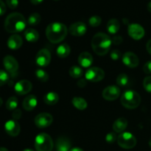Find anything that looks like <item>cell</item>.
<instances>
[{"mask_svg": "<svg viewBox=\"0 0 151 151\" xmlns=\"http://www.w3.org/2000/svg\"><path fill=\"white\" fill-rule=\"evenodd\" d=\"M112 44L111 38L104 32H97L91 39V48L97 55H105L109 52Z\"/></svg>", "mask_w": 151, "mask_h": 151, "instance_id": "obj_1", "label": "cell"}, {"mask_svg": "<svg viewBox=\"0 0 151 151\" xmlns=\"http://www.w3.org/2000/svg\"><path fill=\"white\" fill-rule=\"evenodd\" d=\"M68 29L65 24L60 22L50 24L46 29V36L52 44L60 43L66 37Z\"/></svg>", "mask_w": 151, "mask_h": 151, "instance_id": "obj_2", "label": "cell"}, {"mask_svg": "<svg viewBox=\"0 0 151 151\" xmlns=\"http://www.w3.org/2000/svg\"><path fill=\"white\" fill-rule=\"evenodd\" d=\"M26 25V19L19 13H10L4 21V29L10 33L22 32L25 29Z\"/></svg>", "mask_w": 151, "mask_h": 151, "instance_id": "obj_3", "label": "cell"}, {"mask_svg": "<svg viewBox=\"0 0 151 151\" xmlns=\"http://www.w3.org/2000/svg\"><path fill=\"white\" fill-rule=\"evenodd\" d=\"M121 104L128 109H137L141 103V97L138 92L133 90H128L121 97Z\"/></svg>", "mask_w": 151, "mask_h": 151, "instance_id": "obj_4", "label": "cell"}, {"mask_svg": "<svg viewBox=\"0 0 151 151\" xmlns=\"http://www.w3.org/2000/svg\"><path fill=\"white\" fill-rule=\"evenodd\" d=\"M35 148L37 151H52L53 148V141L49 134L41 133L35 139Z\"/></svg>", "mask_w": 151, "mask_h": 151, "instance_id": "obj_5", "label": "cell"}, {"mask_svg": "<svg viewBox=\"0 0 151 151\" xmlns=\"http://www.w3.org/2000/svg\"><path fill=\"white\" fill-rule=\"evenodd\" d=\"M117 143L122 148L132 149L137 145V139L131 133L123 132L118 136Z\"/></svg>", "mask_w": 151, "mask_h": 151, "instance_id": "obj_6", "label": "cell"}, {"mask_svg": "<svg viewBox=\"0 0 151 151\" xmlns=\"http://www.w3.org/2000/svg\"><path fill=\"white\" fill-rule=\"evenodd\" d=\"M86 79L90 82H99L105 78V72L101 68L91 67L86 70Z\"/></svg>", "mask_w": 151, "mask_h": 151, "instance_id": "obj_7", "label": "cell"}, {"mask_svg": "<svg viewBox=\"0 0 151 151\" xmlns=\"http://www.w3.org/2000/svg\"><path fill=\"white\" fill-rule=\"evenodd\" d=\"M53 122V117L49 113H41L37 115L34 119L35 125L39 128H45L51 125Z\"/></svg>", "mask_w": 151, "mask_h": 151, "instance_id": "obj_8", "label": "cell"}, {"mask_svg": "<svg viewBox=\"0 0 151 151\" xmlns=\"http://www.w3.org/2000/svg\"><path fill=\"white\" fill-rule=\"evenodd\" d=\"M51 61V53L47 49H42L38 52L35 57V62L41 67L47 66Z\"/></svg>", "mask_w": 151, "mask_h": 151, "instance_id": "obj_9", "label": "cell"}, {"mask_svg": "<svg viewBox=\"0 0 151 151\" xmlns=\"http://www.w3.org/2000/svg\"><path fill=\"white\" fill-rule=\"evenodd\" d=\"M128 33L133 39L140 40L145 36V29L139 24H131L128 25Z\"/></svg>", "mask_w": 151, "mask_h": 151, "instance_id": "obj_10", "label": "cell"}, {"mask_svg": "<svg viewBox=\"0 0 151 151\" xmlns=\"http://www.w3.org/2000/svg\"><path fill=\"white\" fill-rule=\"evenodd\" d=\"M120 95V89L116 86H109L103 91V97L108 101L116 100Z\"/></svg>", "mask_w": 151, "mask_h": 151, "instance_id": "obj_11", "label": "cell"}, {"mask_svg": "<svg viewBox=\"0 0 151 151\" xmlns=\"http://www.w3.org/2000/svg\"><path fill=\"white\" fill-rule=\"evenodd\" d=\"M32 85L31 82L27 80H22L16 83L14 90L19 95H24L28 94L32 90Z\"/></svg>", "mask_w": 151, "mask_h": 151, "instance_id": "obj_12", "label": "cell"}, {"mask_svg": "<svg viewBox=\"0 0 151 151\" xmlns=\"http://www.w3.org/2000/svg\"><path fill=\"white\" fill-rule=\"evenodd\" d=\"M69 31L71 35H73V36H83L86 33L87 27L83 22H75L70 25Z\"/></svg>", "mask_w": 151, "mask_h": 151, "instance_id": "obj_13", "label": "cell"}, {"mask_svg": "<svg viewBox=\"0 0 151 151\" xmlns=\"http://www.w3.org/2000/svg\"><path fill=\"white\" fill-rule=\"evenodd\" d=\"M3 64L6 70L10 74H15L19 69V63L14 57L7 55L3 59Z\"/></svg>", "mask_w": 151, "mask_h": 151, "instance_id": "obj_14", "label": "cell"}, {"mask_svg": "<svg viewBox=\"0 0 151 151\" xmlns=\"http://www.w3.org/2000/svg\"><path fill=\"white\" fill-rule=\"evenodd\" d=\"M122 62L125 66L130 68H135L139 66V60L136 54L132 52H127L123 55L122 58Z\"/></svg>", "mask_w": 151, "mask_h": 151, "instance_id": "obj_15", "label": "cell"}, {"mask_svg": "<svg viewBox=\"0 0 151 151\" xmlns=\"http://www.w3.org/2000/svg\"><path fill=\"white\" fill-rule=\"evenodd\" d=\"M6 133L10 137H17L21 131V128L18 122L14 119H10L6 122L4 125Z\"/></svg>", "mask_w": 151, "mask_h": 151, "instance_id": "obj_16", "label": "cell"}, {"mask_svg": "<svg viewBox=\"0 0 151 151\" xmlns=\"http://www.w3.org/2000/svg\"><path fill=\"white\" fill-rule=\"evenodd\" d=\"M22 44H23V40L19 35L14 34L10 35L7 40V47L10 50H18L22 47Z\"/></svg>", "mask_w": 151, "mask_h": 151, "instance_id": "obj_17", "label": "cell"}, {"mask_svg": "<svg viewBox=\"0 0 151 151\" xmlns=\"http://www.w3.org/2000/svg\"><path fill=\"white\" fill-rule=\"evenodd\" d=\"M37 104H38V100L37 97L33 94H30L28 95L24 98L22 103V106H23L24 109L27 111H32L35 107H36Z\"/></svg>", "mask_w": 151, "mask_h": 151, "instance_id": "obj_18", "label": "cell"}, {"mask_svg": "<svg viewBox=\"0 0 151 151\" xmlns=\"http://www.w3.org/2000/svg\"><path fill=\"white\" fill-rule=\"evenodd\" d=\"M78 63L81 66L88 68L93 63V57L88 52H83L81 53L78 57Z\"/></svg>", "mask_w": 151, "mask_h": 151, "instance_id": "obj_19", "label": "cell"}, {"mask_svg": "<svg viewBox=\"0 0 151 151\" xmlns=\"http://www.w3.org/2000/svg\"><path fill=\"white\" fill-rule=\"evenodd\" d=\"M55 147L57 151H70L71 142L66 137H60L56 141Z\"/></svg>", "mask_w": 151, "mask_h": 151, "instance_id": "obj_20", "label": "cell"}, {"mask_svg": "<svg viewBox=\"0 0 151 151\" xmlns=\"http://www.w3.org/2000/svg\"><path fill=\"white\" fill-rule=\"evenodd\" d=\"M128 126V121L125 118H118L113 124V130L115 133H122L126 129Z\"/></svg>", "mask_w": 151, "mask_h": 151, "instance_id": "obj_21", "label": "cell"}, {"mask_svg": "<svg viewBox=\"0 0 151 151\" xmlns=\"http://www.w3.org/2000/svg\"><path fill=\"white\" fill-rule=\"evenodd\" d=\"M106 28H107V30L109 33L111 34V35H115V34L117 33L118 31L119 30V28H120L119 21L116 19H110L107 23Z\"/></svg>", "mask_w": 151, "mask_h": 151, "instance_id": "obj_22", "label": "cell"}, {"mask_svg": "<svg viewBox=\"0 0 151 151\" xmlns=\"http://www.w3.org/2000/svg\"><path fill=\"white\" fill-rule=\"evenodd\" d=\"M24 37L29 42H36L39 38V33L33 28L27 29L24 32Z\"/></svg>", "mask_w": 151, "mask_h": 151, "instance_id": "obj_23", "label": "cell"}, {"mask_svg": "<svg viewBox=\"0 0 151 151\" xmlns=\"http://www.w3.org/2000/svg\"><path fill=\"white\" fill-rule=\"evenodd\" d=\"M59 96L56 92L50 91L46 94L44 97V101L46 104L49 106H53L55 105L58 102Z\"/></svg>", "mask_w": 151, "mask_h": 151, "instance_id": "obj_24", "label": "cell"}, {"mask_svg": "<svg viewBox=\"0 0 151 151\" xmlns=\"http://www.w3.org/2000/svg\"><path fill=\"white\" fill-rule=\"evenodd\" d=\"M57 55L60 58H65L68 57L71 52V48L67 44H63L58 46V47L56 50Z\"/></svg>", "mask_w": 151, "mask_h": 151, "instance_id": "obj_25", "label": "cell"}, {"mask_svg": "<svg viewBox=\"0 0 151 151\" xmlns=\"http://www.w3.org/2000/svg\"><path fill=\"white\" fill-rule=\"evenodd\" d=\"M72 103L74 106V107L81 111L85 110L87 108V106H88V103L86 101L85 99L79 97H74L72 100Z\"/></svg>", "mask_w": 151, "mask_h": 151, "instance_id": "obj_26", "label": "cell"}, {"mask_svg": "<svg viewBox=\"0 0 151 151\" xmlns=\"http://www.w3.org/2000/svg\"><path fill=\"white\" fill-rule=\"evenodd\" d=\"M116 83L119 86L125 88L129 85V78L126 74H120L116 78Z\"/></svg>", "mask_w": 151, "mask_h": 151, "instance_id": "obj_27", "label": "cell"}, {"mask_svg": "<svg viewBox=\"0 0 151 151\" xmlns=\"http://www.w3.org/2000/svg\"><path fill=\"white\" fill-rule=\"evenodd\" d=\"M41 17L39 13H33L28 17L27 23L28 24L31 25V26H35L41 22Z\"/></svg>", "mask_w": 151, "mask_h": 151, "instance_id": "obj_28", "label": "cell"}, {"mask_svg": "<svg viewBox=\"0 0 151 151\" xmlns=\"http://www.w3.org/2000/svg\"><path fill=\"white\" fill-rule=\"evenodd\" d=\"M69 75L73 78H80L83 76V69L78 66H73L69 69Z\"/></svg>", "mask_w": 151, "mask_h": 151, "instance_id": "obj_29", "label": "cell"}, {"mask_svg": "<svg viewBox=\"0 0 151 151\" xmlns=\"http://www.w3.org/2000/svg\"><path fill=\"white\" fill-rule=\"evenodd\" d=\"M18 106V100L16 97H10L6 102V108L9 111H14Z\"/></svg>", "mask_w": 151, "mask_h": 151, "instance_id": "obj_30", "label": "cell"}, {"mask_svg": "<svg viewBox=\"0 0 151 151\" xmlns=\"http://www.w3.org/2000/svg\"><path fill=\"white\" fill-rule=\"evenodd\" d=\"M35 76L41 82H47L49 80V75L47 72L43 69H37L35 71Z\"/></svg>", "mask_w": 151, "mask_h": 151, "instance_id": "obj_31", "label": "cell"}, {"mask_svg": "<svg viewBox=\"0 0 151 151\" xmlns=\"http://www.w3.org/2000/svg\"><path fill=\"white\" fill-rule=\"evenodd\" d=\"M102 19L100 16H93L88 19V24L91 27H97L100 26L101 24Z\"/></svg>", "mask_w": 151, "mask_h": 151, "instance_id": "obj_32", "label": "cell"}, {"mask_svg": "<svg viewBox=\"0 0 151 151\" xmlns=\"http://www.w3.org/2000/svg\"><path fill=\"white\" fill-rule=\"evenodd\" d=\"M9 81V75L4 70L0 69V86L7 83Z\"/></svg>", "mask_w": 151, "mask_h": 151, "instance_id": "obj_33", "label": "cell"}, {"mask_svg": "<svg viewBox=\"0 0 151 151\" xmlns=\"http://www.w3.org/2000/svg\"><path fill=\"white\" fill-rule=\"evenodd\" d=\"M117 140V136L115 132H110L106 136V141L109 144H113Z\"/></svg>", "mask_w": 151, "mask_h": 151, "instance_id": "obj_34", "label": "cell"}, {"mask_svg": "<svg viewBox=\"0 0 151 151\" xmlns=\"http://www.w3.org/2000/svg\"><path fill=\"white\" fill-rule=\"evenodd\" d=\"M143 86L145 91L151 93V76H147L143 81Z\"/></svg>", "mask_w": 151, "mask_h": 151, "instance_id": "obj_35", "label": "cell"}, {"mask_svg": "<svg viewBox=\"0 0 151 151\" xmlns=\"http://www.w3.org/2000/svg\"><path fill=\"white\" fill-rule=\"evenodd\" d=\"M6 3L9 8L12 9V10L17 8V7L19 6V0H6Z\"/></svg>", "mask_w": 151, "mask_h": 151, "instance_id": "obj_36", "label": "cell"}, {"mask_svg": "<svg viewBox=\"0 0 151 151\" xmlns=\"http://www.w3.org/2000/svg\"><path fill=\"white\" fill-rule=\"evenodd\" d=\"M110 56H111V58L112 60H119V59L121 58L120 51H119V50H113V51H111V52Z\"/></svg>", "mask_w": 151, "mask_h": 151, "instance_id": "obj_37", "label": "cell"}, {"mask_svg": "<svg viewBox=\"0 0 151 151\" xmlns=\"http://www.w3.org/2000/svg\"><path fill=\"white\" fill-rule=\"evenodd\" d=\"M22 112L20 109H15L12 113V116H13L14 120H18V119H20L22 117Z\"/></svg>", "mask_w": 151, "mask_h": 151, "instance_id": "obj_38", "label": "cell"}, {"mask_svg": "<svg viewBox=\"0 0 151 151\" xmlns=\"http://www.w3.org/2000/svg\"><path fill=\"white\" fill-rule=\"evenodd\" d=\"M122 41H123V39H122V37L119 36V35H115V36H114L111 39L112 43H113L114 44H115V45H119V44H120L122 42Z\"/></svg>", "mask_w": 151, "mask_h": 151, "instance_id": "obj_39", "label": "cell"}, {"mask_svg": "<svg viewBox=\"0 0 151 151\" xmlns=\"http://www.w3.org/2000/svg\"><path fill=\"white\" fill-rule=\"evenodd\" d=\"M143 71L145 74H151V60L147 61L143 66Z\"/></svg>", "mask_w": 151, "mask_h": 151, "instance_id": "obj_40", "label": "cell"}, {"mask_svg": "<svg viewBox=\"0 0 151 151\" xmlns=\"http://www.w3.org/2000/svg\"><path fill=\"white\" fill-rule=\"evenodd\" d=\"M6 12V5L1 0H0V16H2Z\"/></svg>", "mask_w": 151, "mask_h": 151, "instance_id": "obj_41", "label": "cell"}, {"mask_svg": "<svg viewBox=\"0 0 151 151\" xmlns=\"http://www.w3.org/2000/svg\"><path fill=\"white\" fill-rule=\"evenodd\" d=\"M77 84H78L80 88H84L87 84V80L86 78L85 79H81Z\"/></svg>", "mask_w": 151, "mask_h": 151, "instance_id": "obj_42", "label": "cell"}, {"mask_svg": "<svg viewBox=\"0 0 151 151\" xmlns=\"http://www.w3.org/2000/svg\"><path fill=\"white\" fill-rule=\"evenodd\" d=\"M146 49H147V51L148 52L149 54L151 55V39L147 41V44H146Z\"/></svg>", "mask_w": 151, "mask_h": 151, "instance_id": "obj_43", "label": "cell"}, {"mask_svg": "<svg viewBox=\"0 0 151 151\" xmlns=\"http://www.w3.org/2000/svg\"><path fill=\"white\" fill-rule=\"evenodd\" d=\"M44 1V0H30V2L34 5H38V4H41Z\"/></svg>", "mask_w": 151, "mask_h": 151, "instance_id": "obj_44", "label": "cell"}, {"mask_svg": "<svg viewBox=\"0 0 151 151\" xmlns=\"http://www.w3.org/2000/svg\"><path fill=\"white\" fill-rule=\"evenodd\" d=\"M147 10H148L150 13H151V1L148 2V4H147Z\"/></svg>", "mask_w": 151, "mask_h": 151, "instance_id": "obj_45", "label": "cell"}, {"mask_svg": "<svg viewBox=\"0 0 151 151\" xmlns=\"http://www.w3.org/2000/svg\"><path fill=\"white\" fill-rule=\"evenodd\" d=\"M70 151H83L82 149L79 148V147H75V148H72L71 149Z\"/></svg>", "mask_w": 151, "mask_h": 151, "instance_id": "obj_46", "label": "cell"}, {"mask_svg": "<svg viewBox=\"0 0 151 151\" xmlns=\"http://www.w3.org/2000/svg\"><path fill=\"white\" fill-rule=\"evenodd\" d=\"M0 151H9L7 148L5 147H0Z\"/></svg>", "mask_w": 151, "mask_h": 151, "instance_id": "obj_47", "label": "cell"}, {"mask_svg": "<svg viewBox=\"0 0 151 151\" xmlns=\"http://www.w3.org/2000/svg\"><path fill=\"white\" fill-rule=\"evenodd\" d=\"M2 103H3V100H2V99H1V97H0V107H1V106H2Z\"/></svg>", "mask_w": 151, "mask_h": 151, "instance_id": "obj_48", "label": "cell"}, {"mask_svg": "<svg viewBox=\"0 0 151 151\" xmlns=\"http://www.w3.org/2000/svg\"><path fill=\"white\" fill-rule=\"evenodd\" d=\"M22 151H34V150H32V149H29V148H28V149H24V150H22Z\"/></svg>", "mask_w": 151, "mask_h": 151, "instance_id": "obj_49", "label": "cell"}, {"mask_svg": "<svg viewBox=\"0 0 151 151\" xmlns=\"http://www.w3.org/2000/svg\"><path fill=\"white\" fill-rule=\"evenodd\" d=\"M149 146L151 147V138L150 139V140H149Z\"/></svg>", "mask_w": 151, "mask_h": 151, "instance_id": "obj_50", "label": "cell"}, {"mask_svg": "<svg viewBox=\"0 0 151 151\" xmlns=\"http://www.w3.org/2000/svg\"><path fill=\"white\" fill-rule=\"evenodd\" d=\"M54 1H58V0H54Z\"/></svg>", "mask_w": 151, "mask_h": 151, "instance_id": "obj_51", "label": "cell"}]
</instances>
